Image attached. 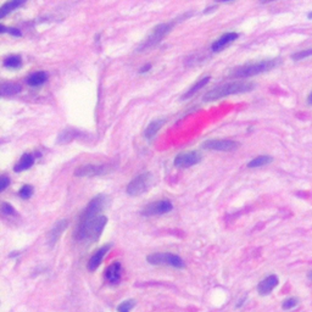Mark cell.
Here are the masks:
<instances>
[{"instance_id": "obj_1", "label": "cell", "mask_w": 312, "mask_h": 312, "mask_svg": "<svg viewBox=\"0 0 312 312\" xmlns=\"http://www.w3.org/2000/svg\"><path fill=\"white\" fill-rule=\"evenodd\" d=\"M105 198L104 195H96L89 201L88 206L83 211L76 230V239L80 242L95 243L100 238L108 218L102 215Z\"/></svg>"}, {"instance_id": "obj_2", "label": "cell", "mask_w": 312, "mask_h": 312, "mask_svg": "<svg viewBox=\"0 0 312 312\" xmlns=\"http://www.w3.org/2000/svg\"><path fill=\"white\" fill-rule=\"evenodd\" d=\"M254 87L255 84L251 82H232L223 84V86L217 87V88L212 89L209 93H206L204 96V101H215L218 100V99L226 98V96L228 95L250 92V90L254 89Z\"/></svg>"}, {"instance_id": "obj_3", "label": "cell", "mask_w": 312, "mask_h": 312, "mask_svg": "<svg viewBox=\"0 0 312 312\" xmlns=\"http://www.w3.org/2000/svg\"><path fill=\"white\" fill-rule=\"evenodd\" d=\"M278 60L273 59V60H264L260 62H255V64H248L244 66L237 67L236 70L232 71L230 76L236 78H248L256 76L262 72H267V71L272 70L278 65Z\"/></svg>"}, {"instance_id": "obj_4", "label": "cell", "mask_w": 312, "mask_h": 312, "mask_svg": "<svg viewBox=\"0 0 312 312\" xmlns=\"http://www.w3.org/2000/svg\"><path fill=\"white\" fill-rule=\"evenodd\" d=\"M149 264L151 265H167V266L184 268V262L182 258L177 255L170 254V252H156L146 257Z\"/></svg>"}, {"instance_id": "obj_5", "label": "cell", "mask_w": 312, "mask_h": 312, "mask_svg": "<svg viewBox=\"0 0 312 312\" xmlns=\"http://www.w3.org/2000/svg\"><path fill=\"white\" fill-rule=\"evenodd\" d=\"M173 26H174V21H172V22L162 23V24H159V26H156L154 28V31L150 33V36H149L148 38L145 39V42L140 45V48H139L140 50H145V49H149V48H151V46H154L155 44H158V43L160 42V40L164 38L167 33L171 32V30H172Z\"/></svg>"}, {"instance_id": "obj_6", "label": "cell", "mask_w": 312, "mask_h": 312, "mask_svg": "<svg viewBox=\"0 0 312 312\" xmlns=\"http://www.w3.org/2000/svg\"><path fill=\"white\" fill-rule=\"evenodd\" d=\"M151 183V173H142L133 178L127 186V193L132 196H138L149 188Z\"/></svg>"}, {"instance_id": "obj_7", "label": "cell", "mask_w": 312, "mask_h": 312, "mask_svg": "<svg viewBox=\"0 0 312 312\" xmlns=\"http://www.w3.org/2000/svg\"><path fill=\"white\" fill-rule=\"evenodd\" d=\"M239 146L238 142L228 139H211L202 143V148L206 150H216V151H230Z\"/></svg>"}, {"instance_id": "obj_8", "label": "cell", "mask_w": 312, "mask_h": 312, "mask_svg": "<svg viewBox=\"0 0 312 312\" xmlns=\"http://www.w3.org/2000/svg\"><path fill=\"white\" fill-rule=\"evenodd\" d=\"M110 172L109 165H83L76 168L74 176L77 177H95Z\"/></svg>"}, {"instance_id": "obj_9", "label": "cell", "mask_w": 312, "mask_h": 312, "mask_svg": "<svg viewBox=\"0 0 312 312\" xmlns=\"http://www.w3.org/2000/svg\"><path fill=\"white\" fill-rule=\"evenodd\" d=\"M173 205L170 200H160V201H155L149 204L144 210H143L142 214L144 216H156V215H164L167 214V212L172 211Z\"/></svg>"}, {"instance_id": "obj_10", "label": "cell", "mask_w": 312, "mask_h": 312, "mask_svg": "<svg viewBox=\"0 0 312 312\" xmlns=\"http://www.w3.org/2000/svg\"><path fill=\"white\" fill-rule=\"evenodd\" d=\"M201 161V155L198 151H188L179 154L174 159V166L179 168H188Z\"/></svg>"}, {"instance_id": "obj_11", "label": "cell", "mask_w": 312, "mask_h": 312, "mask_svg": "<svg viewBox=\"0 0 312 312\" xmlns=\"http://www.w3.org/2000/svg\"><path fill=\"white\" fill-rule=\"evenodd\" d=\"M122 276V265L121 262H114L105 270V279L110 284H118Z\"/></svg>"}, {"instance_id": "obj_12", "label": "cell", "mask_w": 312, "mask_h": 312, "mask_svg": "<svg viewBox=\"0 0 312 312\" xmlns=\"http://www.w3.org/2000/svg\"><path fill=\"white\" fill-rule=\"evenodd\" d=\"M111 249V244L104 245L101 246L100 249H98L94 254H93V256L90 257V260L88 261V265H87V267H88V270L90 272H94V271L100 266V264L102 262V258L105 257V255L108 254V251Z\"/></svg>"}, {"instance_id": "obj_13", "label": "cell", "mask_w": 312, "mask_h": 312, "mask_svg": "<svg viewBox=\"0 0 312 312\" xmlns=\"http://www.w3.org/2000/svg\"><path fill=\"white\" fill-rule=\"evenodd\" d=\"M278 283H279L278 277H277L276 274H271V276L266 277V278L258 283V285H257L258 294L260 295L270 294V293L272 292V290L276 288L277 285H278Z\"/></svg>"}, {"instance_id": "obj_14", "label": "cell", "mask_w": 312, "mask_h": 312, "mask_svg": "<svg viewBox=\"0 0 312 312\" xmlns=\"http://www.w3.org/2000/svg\"><path fill=\"white\" fill-rule=\"evenodd\" d=\"M237 38H238V34H237V33H233V32L226 33V34H224V36L221 37L220 39H217L216 42H215L214 44H212V46H211L212 50H214V51L223 50V49L226 48V46H228L230 43H233Z\"/></svg>"}, {"instance_id": "obj_15", "label": "cell", "mask_w": 312, "mask_h": 312, "mask_svg": "<svg viewBox=\"0 0 312 312\" xmlns=\"http://www.w3.org/2000/svg\"><path fill=\"white\" fill-rule=\"evenodd\" d=\"M34 164V156L32 154H23L22 158L20 159V161L15 165L14 171L15 172H22L26 171L28 168H31Z\"/></svg>"}, {"instance_id": "obj_16", "label": "cell", "mask_w": 312, "mask_h": 312, "mask_svg": "<svg viewBox=\"0 0 312 312\" xmlns=\"http://www.w3.org/2000/svg\"><path fill=\"white\" fill-rule=\"evenodd\" d=\"M67 224H68L67 220H62V221H60V222H58L55 224L54 228H53L51 232L49 233V240H50L51 244H55L56 240L60 238L61 233L64 232L65 229H66Z\"/></svg>"}, {"instance_id": "obj_17", "label": "cell", "mask_w": 312, "mask_h": 312, "mask_svg": "<svg viewBox=\"0 0 312 312\" xmlns=\"http://www.w3.org/2000/svg\"><path fill=\"white\" fill-rule=\"evenodd\" d=\"M165 122H166V120H165V118H158V120L152 121V122L149 124V126L145 128L144 136L148 139H151L152 137H154L155 134L161 129V127L164 126Z\"/></svg>"}, {"instance_id": "obj_18", "label": "cell", "mask_w": 312, "mask_h": 312, "mask_svg": "<svg viewBox=\"0 0 312 312\" xmlns=\"http://www.w3.org/2000/svg\"><path fill=\"white\" fill-rule=\"evenodd\" d=\"M26 2L27 0H10V2H8L6 4L3 5L2 10H0V17L4 18L6 15L16 10L17 8H20V6L23 5Z\"/></svg>"}, {"instance_id": "obj_19", "label": "cell", "mask_w": 312, "mask_h": 312, "mask_svg": "<svg viewBox=\"0 0 312 312\" xmlns=\"http://www.w3.org/2000/svg\"><path fill=\"white\" fill-rule=\"evenodd\" d=\"M210 82V77L209 76H206V77H204V78H201L200 81H198V82H196L194 86L192 87V88H190L188 92L186 93V94H184L183 96H182V99L183 100H186V99H189V98H192L193 95L195 94V93H198L199 90H200L201 88H204L205 86H206V84Z\"/></svg>"}, {"instance_id": "obj_20", "label": "cell", "mask_w": 312, "mask_h": 312, "mask_svg": "<svg viewBox=\"0 0 312 312\" xmlns=\"http://www.w3.org/2000/svg\"><path fill=\"white\" fill-rule=\"evenodd\" d=\"M21 92V87L16 83H10L6 82L2 84V95L4 96H11L17 94Z\"/></svg>"}, {"instance_id": "obj_21", "label": "cell", "mask_w": 312, "mask_h": 312, "mask_svg": "<svg viewBox=\"0 0 312 312\" xmlns=\"http://www.w3.org/2000/svg\"><path fill=\"white\" fill-rule=\"evenodd\" d=\"M273 161V159L268 155H260L257 158L252 159V160L248 164L249 168H256L261 166H266V165L271 164Z\"/></svg>"}, {"instance_id": "obj_22", "label": "cell", "mask_w": 312, "mask_h": 312, "mask_svg": "<svg viewBox=\"0 0 312 312\" xmlns=\"http://www.w3.org/2000/svg\"><path fill=\"white\" fill-rule=\"evenodd\" d=\"M46 82L45 72H34L28 77V84L32 87H39Z\"/></svg>"}, {"instance_id": "obj_23", "label": "cell", "mask_w": 312, "mask_h": 312, "mask_svg": "<svg viewBox=\"0 0 312 312\" xmlns=\"http://www.w3.org/2000/svg\"><path fill=\"white\" fill-rule=\"evenodd\" d=\"M22 61H21V58L17 55H11L8 56V58L4 60V66L8 68H17L21 66Z\"/></svg>"}, {"instance_id": "obj_24", "label": "cell", "mask_w": 312, "mask_h": 312, "mask_svg": "<svg viewBox=\"0 0 312 312\" xmlns=\"http://www.w3.org/2000/svg\"><path fill=\"white\" fill-rule=\"evenodd\" d=\"M2 214L4 215L5 217H15L17 215L16 210H15L14 207L11 206L10 204H8V202H3L2 204Z\"/></svg>"}, {"instance_id": "obj_25", "label": "cell", "mask_w": 312, "mask_h": 312, "mask_svg": "<svg viewBox=\"0 0 312 312\" xmlns=\"http://www.w3.org/2000/svg\"><path fill=\"white\" fill-rule=\"evenodd\" d=\"M136 306V300H126L123 302H121L120 305L117 306V311L118 312H131V310Z\"/></svg>"}, {"instance_id": "obj_26", "label": "cell", "mask_w": 312, "mask_h": 312, "mask_svg": "<svg viewBox=\"0 0 312 312\" xmlns=\"http://www.w3.org/2000/svg\"><path fill=\"white\" fill-rule=\"evenodd\" d=\"M18 195H20L23 200H27V199H30L31 196L33 195V187L24 184L22 188L20 189V192H18Z\"/></svg>"}, {"instance_id": "obj_27", "label": "cell", "mask_w": 312, "mask_h": 312, "mask_svg": "<svg viewBox=\"0 0 312 312\" xmlns=\"http://www.w3.org/2000/svg\"><path fill=\"white\" fill-rule=\"evenodd\" d=\"M73 137H74L73 136V131L66 129V131H64V132L60 134V137H59L58 142L59 143H67V142H70V140L72 139Z\"/></svg>"}, {"instance_id": "obj_28", "label": "cell", "mask_w": 312, "mask_h": 312, "mask_svg": "<svg viewBox=\"0 0 312 312\" xmlns=\"http://www.w3.org/2000/svg\"><path fill=\"white\" fill-rule=\"evenodd\" d=\"M310 56H312V48L295 53V54L293 55V59H294V60H302V59L310 58Z\"/></svg>"}, {"instance_id": "obj_29", "label": "cell", "mask_w": 312, "mask_h": 312, "mask_svg": "<svg viewBox=\"0 0 312 312\" xmlns=\"http://www.w3.org/2000/svg\"><path fill=\"white\" fill-rule=\"evenodd\" d=\"M299 304V300L296 298H289L287 299V300H284V302H283L282 307L284 308V310H292V308H294L295 306H298Z\"/></svg>"}, {"instance_id": "obj_30", "label": "cell", "mask_w": 312, "mask_h": 312, "mask_svg": "<svg viewBox=\"0 0 312 312\" xmlns=\"http://www.w3.org/2000/svg\"><path fill=\"white\" fill-rule=\"evenodd\" d=\"M10 186V178L6 176H2V182H0V192H4V190Z\"/></svg>"}, {"instance_id": "obj_31", "label": "cell", "mask_w": 312, "mask_h": 312, "mask_svg": "<svg viewBox=\"0 0 312 312\" xmlns=\"http://www.w3.org/2000/svg\"><path fill=\"white\" fill-rule=\"evenodd\" d=\"M149 68H150V65H148V66H144L142 68V70H140V72H145V71H148Z\"/></svg>"}, {"instance_id": "obj_32", "label": "cell", "mask_w": 312, "mask_h": 312, "mask_svg": "<svg viewBox=\"0 0 312 312\" xmlns=\"http://www.w3.org/2000/svg\"><path fill=\"white\" fill-rule=\"evenodd\" d=\"M307 102H308V104H311V105H312V93H311L310 95H308V98H307Z\"/></svg>"}, {"instance_id": "obj_33", "label": "cell", "mask_w": 312, "mask_h": 312, "mask_svg": "<svg viewBox=\"0 0 312 312\" xmlns=\"http://www.w3.org/2000/svg\"><path fill=\"white\" fill-rule=\"evenodd\" d=\"M271 2H274V0H260V3H262V4H266V3H271Z\"/></svg>"}, {"instance_id": "obj_34", "label": "cell", "mask_w": 312, "mask_h": 312, "mask_svg": "<svg viewBox=\"0 0 312 312\" xmlns=\"http://www.w3.org/2000/svg\"><path fill=\"white\" fill-rule=\"evenodd\" d=\"M217 2H221V3H227V2H232V0H217Z\"/></svg>"}, {"instance_id": "obj_35", "label": "cell", "mask_w": 312, "mask_h": 312, "mask_svg": "<svg viewBox=\"0 0 312 312\" xmlns=\"http://www.w3.org/2000/svg\"><path fill=\"white\" fill-rule=\"evenodd\" d=\"M307 16H308V18H310V20H312V11L310 12V14H308V15H307Z\"/></svg>"}, {"instance_id": "obj_36", "label": "cell", "mask_w": 312, "mask_h": 312, "mask_svg": "<svg viewBox=\"0 0 312 312\" xmlns=\"http://www.w3.org/2000/svg\"><path fill=\"white\" fill-rule=\"evenodd\" d=\"M308 278H310V279L312 280V271H311V272H310V273H308Z\"/></svg>"}]
</instances>
